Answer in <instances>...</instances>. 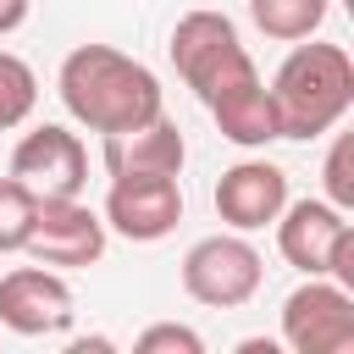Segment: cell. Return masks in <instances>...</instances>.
I'll return each mask as SVG.
<instances>
[{
	"label": "cell",
	"mask_w": 354,
	"mask_h": 354,
	"mask_svg": "<svg viewBox=\"0 0 354 354\" xmlns=\"http://www.w3.org/2000/svg\"><path fill=\"white\" fill-rule=\"evenodd\" d=\"M171 66L177 77L199 94V105L216 116L221 138H232L238 149H266L277 144V111H271V94L232 28L227 11H183L171 39Z\"/></svg>",
	"instance_id": "6da1fadb"
},
{
	"label": "cell",
	"mask_w": 354,
	"mask_h": 354,
	"mask_svg": "<svg viewBox=\"0 0 354 354\" xmlns=\"http://www.w3.org/2000/svg\"><path fill=\"white\" fill-rule=\"evenodd\" d=\"M55 94L66 116L88 133H122L166 111L160 77L116 44H77L55 72Z\"/></svg>",
	"instance_id": "7a4b0ae2"
},
{
	"label": "cell",
	"mask_w": 354,
	"mask_h": 354,
	"mask_svg": "<svg viewBox=\"0 0 354 354\" xmlns=\"http://www.w3.org/2000/svg\"><path fill=\"white\" fill-rule=\"evenodd\" d=\"M266 94L277 111V138H321L354 105V61L343 44H326L310 33V44L299 39L288 50Z\"/></svg>",
	"instance_id": "3957f363"
},
{
	"label": "cell",
	"mask_w": 354,
	"mask_h": 354,
	"mask_svg": "<svg viewBox=\"0 0 354 354\" xmlns=\"http://www.w3.org/2000/svg\"><path fill=\"white\" fill-rule=\"evenodd\" d=\"M277 227V249L304 277H332L354 293V221L332 199H288Z\"/></svg>",
	"instance_id": "277c9868"
},
{
	"label": "cell",
	"mask_w": 354,
	"mask_h": 354,
	"mask_svg": "<svg viewBox=\"0 0 354 354\" xmlns=\"http://www.w3.org/2000/svg\"><path fill=\"white\" fill-rule=\"evenodd\" d=\"M266 260L249 232H210L183 254V293L205 310H238L260 293Z\"/></svg>",
	"instance_id": "5b68a950"
},
{
	"label": "cell",
	"mask_w": 354,
	"mask_h": 354,
	"mask_svg": "<svg viewBox=\"0 0 354 354\" xmlns=\"http://www.w3.org/2000/svg\"><path fill=\"white\" fill-rule=\"evenodd\" d=\"M282 343L293 354H348L354 348V293L332 277H304L282 299Z\"/></svg>",
	"instance_id": "8992f818"
},
{
	"label": "cell",
	"mask_w": 354,
	"mask_h": 354,
	"mask_svg": "<svg viewBox=\"0 0 354 354\" xmlns=\"http://www.w3.org/2000/svg\"><path fill=\"white\" fill-rule=\"evenodd\" d=\"M105 238H111L105 216L94 205H83L77 194L72 199H39L22 254H33L39 266H55V271H83L105 254Z\"/></svg>",
	"instance_id": "52a82bcc"
},
{
	"label": "cell",
	"mask_w": 354,
	"mask_h": 354,
	"mask_svg": "<svg viewBox=\"0 0 354 354\" xmlns=\"http://www.w3.org/2000/svg\"><path fill=\"white\" fill-rule=\"evenodd\" d=\"M11 177H17L33 199H72V194H83V183H88V149H83V138H77L72 127L44 122V127H33V133L17 138V149H11Z\"/></svg>",
	"instance_id": "ba28073f"
},
{
	"label": "cell",
	"mask_w": 354,
	"mask_h": 354,
	"mask_svg": "<svg viewBox=\"0 0 354 354\" xmlns=\"http://www.w3.org/2000/svg\"><path fill=\"white\" fill-rule=\"evenodd\" d=\"M0 326L17 337H55L72 326V288L55 266H17L0 277Z\"/></svg>",
	"instance_id": "9c48e42d"
},
{
	"label": "cell",
	"mask_w": 354,
	"mask_h": 354,
	"mask_svg": "<svg viewBox=\"0 0 354 354\" xmlns=\"http://www.w3.org/2000/svg\"><path fill=\"white\" fill-rule=\"evenodd\" d=\"M100 216L127 243H160L183 221V188H177V177H111Z\"/></svg>",
	"instance_id": "30bf717a"
},
{
	"label": "cell",
	"mask_w": 354,
	"mask_h": 354,
	"mask_svg": "<svg viewBox=\"0 0 354 354\" xmlns=\"http://www.w3.org/2000/svg\"><path fill=\"white\" fill-rule=\"evenodd\" d=\"M100 155H105V171L111 177H183V160H188V144H183V127L160 111L138 127H122V133H100Z\"/></svg>",
	"instance_id": "8fae6325"
},
{
	"label": "cell",
	"mask_w": 354,
	"mask_h": 354,
	"mask_svg": "<svg viewBox=\"0 0 354 354\" xmlns=\"http://www.w3.org/2000/svg\"><path fill=\"white\" fill-rule=\"evenodd\" d=\"M288 205V171L277 160H238L216 183V216L232 232H260Z\"/></svg>",
	"instance_id": "7c38bea8"
},
{
	"label": "cell",
	"mask_w": 354,
	"mask_h": 354,
	"mask_svg": "<svg viewBox=\"0 0 354 354\" xmlns=\"http://www.w3.org/2000/svg\"><path fill=\"white\" fill-rule=\"evenodd\" d=\"M326 11H332V0H249V22L266 39H282V44L310 39L326 22Z\"/></svg>",
	"instance_id": "4fadbf2b"
},
{
	"label": "cell",
	"mask_w": 354,
	"mask_h": 354,
	"mask_svg": "<svg viewBox=\"0 0 354 354\" xmlns=\"http://www.w3.org/2000/svg\"><path fill=\"white\" fill-rule=\"evenodd\" d=\"M33 105H39V77H33V66H28L22 55L0 50V133L22 127V122L33 116Z\"/></svg>",
	"instance_id": "5bb4252c"
},
{
	"label": "cell",
	"mask_w": 354,
	"mask_h": 354,
	"mask_svg": "<svg viewBox=\"0 0 354 354\" xmlns=\"http://www.w3.org/2000/svg\"><path fill=\"white\" fill-rule=\"evenodd\" d=\"M33 194L6 171L0 177V254H17L22 243H28V221H33Z\"/></svg>",
	"instance_id": "9a60e30c"
},
{
	"label": "cell",
	"mask_w": 354,
	"mask_h": 354,
	"mask_svg": "<svg viewBox=\"0 0 354 354\" xmlns=\"http://www.w3.org/2000/svg\"><path fill=\"white\" fill-rule=\"evenodd\" d=\"M321 183H326V199L337 210H354V133H337L332 138L326 166H321Z\"/></svg>",
	"instance_id": "2e32d148"
},
{
	"label": "cell",
	"mask_w": 354,
	"mask_h": 354,
	"mask_svg": "<svg viewBox=\"0 0 354 354\" xmlns=\"http://www.w3.org/2000/svg\"><path fill=\"white\" fill-rule=\"evenodd\" d=\"M138 354H205V337L194 326H177V321H155L133 337Z\"/></svg>",
	"instance_id": "e0dca14e"
},
{
	"label": "cell",
	"mask_w": 354,
	"mask_h": 354,
	"mask_svg": "<svg viewBox=\"0 0 354 354\" xmlns=\"http://www.w3.org/2000/svg\"><path fill=\"white\" fill-rule=\"evenodd\" d=\"M28 6H33V0H0V39L28 22Z\"/></svg>",
	"instance_id": "ac0fdd59"
},
{
	"label": "cell",
	"mask_w": 354,
	"mask_h": 354,
	"mask_svg": "<svg viewBox=\"0 0 354 354\" xmlns=\"http://www.w3.org/2000/svg\"><path fill=\"white\" fill-rule=\"evenodd\" d=\"M88 348H94V354H105V348H111V337H77V343H72V354H88Z\"/></svg>",
	"instance_id": "d6986e66"
}]
</instances>
